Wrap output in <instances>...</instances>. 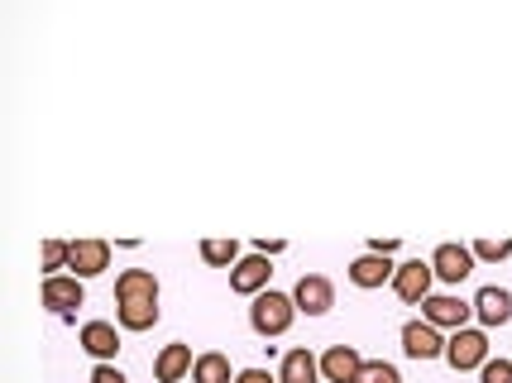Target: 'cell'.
Here are the masks:
<instances>
[{
  "instance_id": "6da1fadb",
  "label": "cell",
  "mask_w": 512,
  "mask_h": 383,
  "mask_svg": "<svg viewBox=\"0 0 512 383\" xmlns=\"http://www.w3.org/2000/svg\"><path fill=\"white\" fill-rule=\"evenodd\" d=\"M297 302L292 293H278V288H264L259 297H249V331L264 340H278L292 331V321H297Z\"/></svg>"
},
{
  "instance_id": "7a4b0ae2",
  "label": "cell",
  "mask_w": 512,
  "mask_h": 383,
  "mask_svg": "<svg viewBox=\"0 0 512 383\" xmlns=\"http://www.w3.org/2000/svg\"><path fill=\"white\" fill-rule=\"evenodd\" d=\"M39 302H44L48 316H58V321H77V312L87 307V288H82V278H77V273H48L44 288H39Z\"/></svg>"
},
{
  "instance_id": "3957f363",
  "label": "cell",
  "mask_w": 512,
  "mask_h": 383,
  "mask_svg": "<svg viewBox=\"0 0 512 383\" xmlns=\"http://www.w3.org/2000/svg\"><path fill=\"white\" fill-rule=\"evenodd\" d=\"M489 331L484 326H460V331H450L446 336V364L455 374H469V369H484L489 360Z\"/></svg>"
},
{
  "instance_id": "277c9868",
  "label": "cell",
  "mask_w": 512,
  "mask_h": 383,
  "mask_svg": "<svg viewBox=\"0 0 512 383\" xmlns=\"http://www.w3.org/2000/svg\"><path fill=\"white\" fill-rule=\"evenodd\" d=\"M402 355L407 360H417V364H426V360H446V336H441V326H431V321H407L402 326Z\"/></svg>"
},
{
  "instance_id": "5b68a950",
  "label": "cell",
  "mask_w": 512,
  "mask_h": 383,
  "mask_svg": "<svg viewBox=\"0 0 512 383\" xmlns=\"http://www.w3.org/2000/svg\"><path fill=\"white\" fill-rule=\"evenodd\" d=\"M431 283H436V269H431V259H407V264H398V273H393V293H398V302H407V307H422L426 297H431Z\"/></svg>"
},
{
  "instance_id": "8992f818",
  "label": "cell",
  "mask_w": 512,
  "mask_h": 383,
  "mask_svg": "<svg viewBox=\"0 0 512 383\" xmlns=\"http://www.w3.org/2000/svg\"><path fill=\"white\" fill-rule=\"evenodd\" d=\"M292 302H297L302 316H326L335 307V283L326 273H302L297 288H292Z\"/></svg>"
},
{
  "instance_id": "52a82bcc",
  "label": "cell",
  "mask_w": 512,
  "mask_h": 383,
  "mask_svg": "<svg viewBox=\"0 0 512 383\" xmlns=\"http://www.w3.org/2000/svg\"><path fill=\"white\" fill-rule=\"evenodd\" d=\"M268 278H273V264H268L264 249H254V254H240V264L230 269V293L259 297V293L268 288Z\"/></svg>"
},
{
  "instance_id": "ba28073f",
  "label": "cell",
  "mask_w": 512,
  "mask_h": 383,
  "mask_svg": "<svg viewBox=\"0 0 512 383\" xmlns=\"http://www.w3.org/2000/svg\"><path fill=\"white\" fill-rule=\"evenodd\" d=\"M422 316L431 321V326H441V331H460V326H469V321H474V302H465V297H450V293H431L422 302Z\"/></svg>"
},
{
  "instance_id": "9c48e42d",
  "label": "cell",
  "mask_w": 512,
  "mask_h": 383,
  "mask_svg": "<svg viewBox=\"0 0 512 383\" xmlns=\"http://www.w3.org/2000/svg\"><path fill=\"white\" fill-rule=\"evenodd\" d=\"M77 345H82L96 364H115V355H120V321H87V326L77 331Z\"/></svg>"
},
{
  "instance_id": "30bf717a",
  "label": "cell",
  "mask_w": 512,
  "mask_h": 383,
  "mask_svg": "<svg viewBox=\"0 0 512 383\" xmlns=\"http://www.w3.org/2000/svg\"><path fill=\"white\" fill-rule=\"evenodd\" d=\"M393 273H398L393 254H374V249H364L355 264L345 269V278H350L355 288H364V293H374V288H383V283H393Z\"/></svg>"
},
{
  "instance_id": "8fae6325",
  "label": "cell",
  "mask_w": 512,
  "mask_h": 383,
  "mask_svg": "<svg viewBox=\"0 0 512 383\" xmlns=\"http://www.w3.org/2000/svg\"><path fill=\"white\" fill-rule=\"evenodd\" d=\"M67 269L77 273L82 283H87V278H101V273L111 269V240H72Z\"/></svg>"
},
{
  "instance_id": "7c38bea8",
  "label": "cell",
  "mask_w": 512,
  "mask_h": 383,
  "mask_svg": "<svg viewBox=\"0 0 512 383\" xmlns=\"http://www.w3.org/2000/svg\"><path fill=\"white\" fill-rule=\"evenodd\" d=\"M474 321H479L484 331L508 326V321H512V293H508V288H498V283L479 288V293H474Z\"/></svg>"
},
{
  "instance_id": "4fadbf2b",
  "label": "cell",
  "mask_w": 512,
  "mask_h": 383,
  "mask_svg": "<svg viewBox=\"0 0 512 383\" xmlns=\"http://www.w3.org/2000/svg\"><path fill=\"white\" fill-rule=\"evenodd\" d=\"M431 269H436L441 283H465L469 273H474V249L446 240V245H436V254H431Z\"/></svg>"
},
{
  "instance_id": "5bb4252c",
  "label": "cell",
  "mask_w": 512,
  "mask_h": 383,
  "mask_svg": "<svg viewBox=\"0 0 512 383\" xmlns=\"http://www.w3.org/2000/svg\"><path fill=\"white\" fill-rule=\"evenodd\" d=\"M192 364H197L192 345H187V340H173V345H163L154 355V379L158 383H182L192 374Z\"/></svg>"
},
{
  "instance_id": "9a60e30c",
  "label": "cell",
  "mask_w": 512,
  "mask_h": 383,
  "mask_svg": "<svg viewBox=\"0 0 512 383\" xmlns=\"http://www.w3.org/2000/svg\"><path fill=\"white\" fill-rule=\"evenodd\" d=\"M158 297H120L115 302V321L120 331H154L158 326Z\"/></svg>"
},
{
  "instance_id": "2e32d148",
  "label": "cell",
  "mask_w": 512,
  "mask_h": 383,
  "mask_svg": "<svg viewBox=\"0 0 512 383\" xmlns=\"http://www.w3.org/2000/svg\"><path fill=\"white\" fill-rule=\"evenodd\" d=\"M359 369H364V355H359L355 345H331L321 355V379L326 383H355Z\"/></svg>"
},
{
  "instance_id": "e0dca14e",
  "label": "cell",
  "mask_w": 512,
  "mask_h": 383,
  "mask_svg": "<svg viewBox=\"0 0 512 383\" xmlns=\"http://www.w3.org/2000/svg\"><path fill=\"white\" fill-rule=\"evenodd\" d=\"M278 383H321V355H312L307 345L288 350L283 369H278Z\"/></svg>"
},
{
  "instance_id": "ac0fdd59",
  "label": "cell",
  "mask_w": 512,
  "mask_h": 383,
  "mask_svg": "<svg viewBox=\"0 0 512 383\" xmlns=\"http://www.w3.org/2000/svg\"><path fill=\"white\" fill-rule=\"evenodd\" d=\"M120 297H158V278L154 269H125L115 278V302Z\"/></svg>"
},
{
  "instance_id": "d6986e66",
  "label": "cell",
  "mask_w": 512,
  "mask_h": 383,
  "mask_svg": "<svg viewBox=\"0 0 512 383\" xmlns=\"http://www.w3.org/2000/svg\"><path fill=\"white\" fill-rule=\"evenodd\" d=\"M192 383H235L230 360H225L221 350H206V355H197V364H192Z\"/></svg>"
},
{
  "instance_id": "ffe728a7",
  "label": "cell",
  "mask_w": 512,
  "mask_h": 383,
  "mask_svg": "<svg viewBox=\"0 0 512 383\" xmlns=\"http://www.w3.org/2000/svg\"><path fill=\"white\" fill-rule=\"evenodd\" d=\"M201 259L216 269H235L240 264V240H201Z\"/></svg>"
},
{
  "instance_id": "44dd1931",
  "label": "cell",
  "mask_w": 512,
  "mask_h": 383,
  "mask_svg": "<svg viewBox=\"0 0 512 383\" xmlns=\"http://www.w3.org/2000/svg\"><path fill=\"white\" fill-rule=\"evenodd\" d=\"M67 254H72V240H44V249H39L44 278L48 273H58V269H67Z\"/></svg>"
},
{
  "instance_id": "7402d4cb",
  "label": "cell",
  "mask_w": 512,
  "mask_h": 383,
  "mask_svg": "<svg viewBox=\"0 0 512 383\" xmlns=\"http://www.w3.org/2000/svg\"><path fill=\"white\" fill-rule=\"evenodd\" d=\"M355 383H402V374H398V364H388V360H364Z\"/></svg>"
},
{
  "instance_id": "603a6c76",
  "label": "cell",
  "mask_w": 512,
  "mask_h": 383,
  "mask_svg": "<svg viewBox=\"0 0 512 383\" xmlns=\"http://www.w3.org/2000/svg\"><path fill=\"white\" fill-rule=\"evenodd\" d=\"M474 259H484V264H503L512 254V240H474Z\"/></svg>"
},
{
  "instance_id": "cb8c5ba5",
  "label": "cell",
  "mask_w": 512,
  "mask_h": 383,
  "mask_svg": "<svg viewBox=\"0 0 512 383\" xmlns=\"http://www.w3.org/2000/svg\"><path fill=\"white\" fill-rule=\"evenodd\" d=\"M479 383H512V360H484V369H479Z\"/></svg>"
},
{
  "instance_id": "d4e9b609",
  "label": "cell",
  "mask_w": 512,
  "mask_h": 383,
  "mask_svg": "<svg viewBox=\"0 0 512 383\" xmlns=\"http://www.w3.org/2000/svg\"><path fill=\"white\" fill-rule=\"evenodd\" d=\"M91 383H130V379H125L115 364H96V369H91Z\"/></svg>"
},
{
  "instance_id": "484cf974",
  "label": "cell",
  "mask_w": 512,
  "mask_h": 383,
  "mask_svg": "<svg viewBox=\"0 0 512 383\" xmlns=\"http://www.w3.org/2000/svg\"><path fill=\"white\" fill-rule=\"evenodd\" d=\"M235 383H278V374H268V369H240Z\"/></svg>"
},
{
  "instance_id": "4316f807",
  "label": "cell",
  "mask_w": 512,
  "mask_h": 383,
  "mask_svg": "<svg viewBox=\"0 0 512 383\" xmlns=\"http://www.w3.org/2000/svg\"><path fill=\"white\" fill-rule=\"evenodd\" d=\"M369 249H374V254H393V249H398V240H369Z\"/></svg>"
}]
</instances>
